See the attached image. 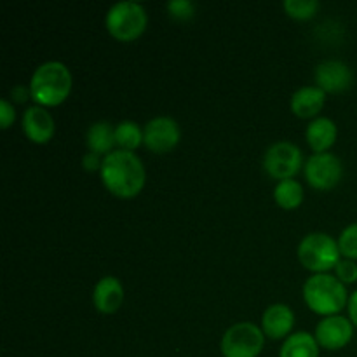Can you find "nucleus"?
Returning a JSON list of instances; mask_svg holds the SVG:
<instances>
[{
  "label": "nucleus",
  "mask_w": 357,
  "mask_h": 357,
  "mask_svg": "<svg viewBox=\"0 0 357 357\" xmlns=\"http://www.w3.org/2000/svg\"><path fill=\"white\" fill-rule=\"evenodd\" d=\"M100 173L105 187L121 199H132L145 185V167L128 150H114L105 155Z\"/></svg>",
  "instance_id": "obj_1"
},
{
  "label": "nucleus",
  "mask_w": 357,
  "mask_h": 357,
  "mask_svg": "<svg viewBox=\"0 0 357 357\" xmlns=\"http://www.w3.org/2000/svg\"><path fill=\"white\" fill-rule=\"evenodd\" d=\"M72 91L70 70L59 61H47L35 70L30 82V96L40 107H56Z\"/></svg>",
  "instance_id": "obj_2"
},
{
  "label": "nucleus",
  "mask_w": 357,
  "mask_h": 357,
  "mask_svg": "<svg viewBox=\"0 0 357 357\" xmlns=\"http://www.w3.org/2000/svg\"><path fill=\"white\" fill-rule=\"evenodd\" d=\"M307 305L321 316H335L347 305V289L333 275L316 274L303 286Z\"/></svg>",
  "instance_id": "obj_3"
},
{
  "label": "nucleus",
  "mask_w": 357,
  "mask_h": 357,
  "mask_svg": "<svg viewBox=\"0 0 357 357\" xmlns=\"http://www.w3.org/2000/svg\"><path fill=\"white\" fill-rule=\"evenodd\" d=\"M298 258L305 268L323 274L340 264V248L328 234H309L300 243Z\"/></svg>",
  "instance_id": "obj_4"
},
{
  "label": "nucleus",
  "mask_w": 357,
  "mask_h": 357,
  "mask_svg": "<svg viewBox=\"0 0 357 357\" xmlns=\"http://www.w3.org/2000/svg\"><path fill=\"white\" fill-rule=\"evenodd\" d=\"M107 28L119 40H135L146 28L145 9L136 2L115 3L107 14Z\"/></svg>",
  "instance_id": "obj_5"
},
{
  "label": "nucleus",
  "mask_w": 357,
  "mask_h": 357,
  "mask_svg": "<svg viewBox=\"0 0 357 357\" xmlns=\"http://www.w3.org/2000/svg\"><path fill=\"white\" fill-rule=\"evenodd\" d=\"M264 331L251 323L234 324L222 340L223 357H258L264 349Z\"/></svg>",
  "instance_id": "obj_6"
},
{
  "label": "nucleus",
  "mask_w": 357,
  "mask_h": 357,
  "mask_svg": "<svg viewBox=\"0 0 357 357\" xmlns=\"http://www.w3.org/2000/svg\"><path fill=\"white\" fill-rule=\"evenodd\" d=\"M264 167L272 178H278L281 181L291 180V176H295L302 167V152L293 143H274L265 153Z\"/></svg>",
  "instance_id": "obj_7"
},
{
  "label": "nucleus",
  "mask_w": 357,
  "mask_h": 357,
  "mask_svg": "<svg viewBox=\"0 0 357 357\" xmlns=\"http://www.w3.org/2000/svg\"><path fill=\"white\" fill-rule=\"evenodd\" d=\"M342 162L333 153H314L305 164V178L314 188L319 190H330L337 187L340 181Z\"/></svg>",
  "instance_id": "obj_8"
},
{
  "label": "nucleus",
  "mask_w": 357,
  "mask_h": 357,
  "mask_svg": "<svg viewBox=\"0 0 357 357\" xmlns=\"http://www.w3.org/2000/svg\"><path fill=\"white\" fill-rule=\"evenodd\" d=\"M180 142V128L171 117H157L145 126L143 143L155 153L173 150Z\"/></svg>",
  "instance_id": "obj_9"
},
{
  "label": "nucleus",
  "mask_w": 357,
  "mask_h": 357,
  "mask_svg": "<svg viewBox=\"0 0 357 357\" xmlns=\"http://www.w3.org/2000/svg\"><path fill=\"white\" fill-rule=\"evenodd\" d=\"M352 338L351 321L342 316H331L321 321L316 328V340L328 351H338L345 347Z\"/></svg>",
  "instance_id": "obj_10"
},
{
  "label": "nucleus",
  "mask_w": 357,
  "mask_h": 357,
  "mask_svg": "<svg viewBox=\"0 0 357 357\" xmlns=\"http://www.w3.org/2000/svg\"><path fill=\"white\" fill-rule=\"evenodd\" d=\"M352 70L342 61H324L316 68V84L324 93H342L352 86Z\"/></svg>",
  "instance_id": "obj_11"
},
{
  "label": "nucleus",
  "mask_w": 357,
  "mask_h": 357,
  "mask_svg": "<svg viewBox=\"0 0 357 357\" xmlns=\"http://www.w3.org/2000/svg\"><path fill=\"white\" fill-rule=\"evenodd\" d=\"M23 131L33 143H47L54 135V121L44 107H30L23 114Z\"/></svg>",
  "instance_id": "obj_12"
},
{
  "label": "nucleus",
  "mask_w": 357,
  "mask_h": 357,
  "mask_svg": "<svg viewBox=\"0 0 357 357\" xmlns=\"http://www.w3.org/2000/svg\"><path fill=\"white\" fill-rule=\"evenodd\" d=\"M293 324H295L293 310L284 303H275V305L268 307L264 312V319H261L264 333L274 340L289 335V331L293 330Z\"/></svg>",
  "instance_id": "obj_13"
},
{
  "label": "nucleus",
  "mask_w": 357,
  "mask_h": 357,
  "mask_svg": "<svg viewBox=\"0 0 357 357\" xmlns=\"http://www.w3.org/2000/svg\"><path fill=\"white\" fill-rule=\"evenodd\" d=\"M124 300V289L119 279L115 278H103L94 288L93 302L100 312L103 314H114L117 312L119 307L122 305Z\"/></svg>",
  "instance_id": "obj_14"
},
{
  "label": "nucleus",
  "mask_w": 357,
  "mask_h": 357,
  "mask_svg": "<svg viewBox=\"0 0 357 357\" xmlns=\"http://www.w3.org/2000/svg\"><path fill=\"white\" fill-rule=\"evenodd\" d=\"M326 93L319 87H302L291 98V110L298 117H314L324 107Z\"/></svg>",
  "instance_id": "obj_15"
},
{
  "label": "nucleus",
  "mask_w": 357,
  "mask_h": 357,
  "mask_svg": "<svg viewBox=\"0 0 357 357\" xmlns=\"http://www.w3.org/2000/svg\"><path fill=\"white\" fill-rule=\"evenodd\" d=\"M307 142L316 153H324L337 142V126L331 119L319 117L307 128Z\"/></svg>",
  "instance_id": "obj_16"
},
{
  "label": "nucleus",
  "mask_w": 357,
  "mask_h": 357,
  "mask_svg": "<svg viewBox=\"0 0 357 357\" xmlns=\"http://www.w3.org/2000/svg\"><path fill=\"white\" fill-rule=\"evenodd\" d=\"M319 356V344L312 335L305 331L288 337V340L282 344L281 357H317Z\"/></svg>",
  "instance_id": "obj_17"
},
{
  "label": "nucleus",
  "mask_w": 357,
  "mask_h": 357,
  "mask_svg": "<svg viewBox=\"0 0 357 357\" xmlns=\"http://www.w3.org/2000/svg\"><path fill=\"white\" fill-rule=\"evenodd\" d=\"M115 143V129L108 122H94L87 131V146L91 152L100 155V153H110L112 146Z\"/></svg>",
  "instance_id": "obj_18"
},
{
  "label": "nucleus",
  "mask_w": 357,
  "mask_h": 357,
  "mask_svg": "<svg viewBox=\"0 0 357 357\" xmlns=\"http://www.w3.org/2000/svg\"><path fill=\"white\" fill-rule=\"evenodd\" d=\"M274 199L282 209H295L303 201V188L295 180L279 181L274 190Z\"/></svg>",
  "instance_id": "obj_19"
},
{
  "label": "nucleus",
  "mask_w": 357,
  "mask_h": 357,
  "mask_svg": "<svg viewBox=\"0 0 357 357\" xmlns=\"http://www.w3.org/2000/svg\"><path fill=\"white\" fill-rule=\"evenodd\" d=\"M115 143L122 146V150H131L138 149L143 143V132L139 126L132 121H124L115 128Z\"/></svg>",
  "instance_id": "obj_20"
},
{
  "label": "nucleus",
  "mask_w": 357,
  "mask_h": 357,
  "mask_svg": "<svg viewBox=\"0 0 357 357\" xmlns=\"http://www.w3.org/2000/svg\"><path fill=\"white\" fill-rule=\"evenodd\" d=\"M319 2L317 0H286L284 9L295 20H309L316 14Z\"/></svg>",
  "instance_id": "obj_21"
},
{
  "label": "nucleus",
  "mask_w": 357,
  "mask_h": 357,
  "mask_svg": "<svg viewBox=\"0 0 357 357\" xmlns=\"http://www.w3.org/2000/svg\"><path fill=\"white\" fill-rule=\"evenodd\" d=\"M338 248H340L342 255L351 260H357V223L347 227L342 232L340 239H338Z\"/></svg>",
  "instance_id": "obj_22"
},
{
  "label": "nucleus",
  "mask_w": 357,
  "mask_h": 357,
  "mask_svg": "<svg viewBox=\"0 0 357 357\" xmlns=\"http://www.w3.org/2000/svg\"><path fill=\"white\" fill-rule=\"evenodd\" d=\"M337 275L344 282H356L357 281V265L352 260H344L335 267Z\"/></svg>",
  "instance_id": "obj_23"
},
{
  "label": "nucleus",
  "mask_w": 357,
  "mask_h": 357,
  "mask_svg": "<svg viewBox=\"0 0 357 357\" xmlns=\"http://www.w3.org/2000/svg\"><path fill=\"white\" fill-rule=\"evenodd\" d=\"M167 9L171 10L174 17H181V20H187L194 14V3L188 2V0H174V2L167 3Z\"/></svg>",
  "instance_id": "obj_24"
},
{
  "label": "nucleus",
  "mask_w": 357,
  "mask_h": 357,
  "mask_svg": "<svg viewBox=\"0 0 357 357\" xmlns=\"http://www.w3.org/2000/svg\"><path fill=\"white\" fill-rule=\"evenodd\" d=\"M14 117H16V112H14V107L7 100L0 101V119H2V128L7 129L10 124H13Z\"/></svg>",
  "instance_id": "obj_25"
},
{
  "label": "nucleus",
  "mask_w": 357,
  "mask_h": 357,
  "mask_svg": "<svg viewBox=\"0 0 357 357\" xmlns=\"http://www.w3.org/2000/svg\"><path fill=\"white\" fill-rule=\"evenodd\" d=\"M82 166L86 167L87 171H96L98 167H100L101 169V162H100V159H98V155L96 153H87V155H84V159H82Z\"/></svg>",
  "instance_id": "obj_26"
},
{
  "label": "nucleus",
  "mask_w": 357,
  "mask_h": 357,
  "mask_svg": "<svg viewBox=\"0 0 357 357\" xmlns=\"http://www.w3.org/2000/svg\"><path fill=\"white\" fill-rule=\"evenodd\" d=\"M349 314H351V321L357 326V291L352 293L349 298Z\"/></svg>",
  "instance_id": "obj_27"
}]
</instances>
